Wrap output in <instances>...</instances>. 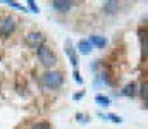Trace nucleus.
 <instances>
[{
    "mask_svg": "<svg viewBox=\"0 0 148 129\" xmlns=\"http://www.w3.org/2000/svg\"><path fill=\"white\" fill-rule=\"evenodd\" d=\"M36 57L45 67H53V66L57 64V55H55V52H53L48 45H45V43L36 48Z\"/></svg>",
    "mask_w": 148,
    "mask_h": 129,
    "instance_id": "obj_1",
    "label": "nucleus"
},
{
    "mask_svg": "<svg viewBox=\"0 0 148 129\" xmlns=\"http://www.w3.org/2000/svg\"><path fill=\"white\" fill-rule=\"evenodd\" d=\"M41 85L48 89H57L64 85V76L57 71H47L41 76Z\"/></svg>",
    "mask_w": 148,
    "mask_h": 129,
    "instance_id": "obj_2",
    "label": "nucleus"
},
{
    "mask_svg": "<svg viewBox=\"0 0 148 129\" xmlns=\"http://www.w3.org/2000/svg\"><path fill=\"white\" fill-rule=\"evenodd\" d=\"M17 28V23L12 16H5V17H0V35L2 36H9L16 31Z\"/></svg>",
    "mask_w": 148,
    "mask_h": 129,
    "instance_id": "obj_3",
    "label": "nucleus"
},
{
    "mask_svg": "<svg viewBox=\"0 0 148 129\" xmlns=\"http://www.w3.org/2000/svg\"><path fill=\"white\" fill-rule=\"evenodd\" d=\"M26 43L29 45V46H33V48H38V46H41L43 42H45V36L41 35V33H38V31H31V33H28L26 35Z\"/></svg>",
    "mask_w": 148,
    "mask_h": 129,
    "instance_id": "obj_4",
    "label": "nucleus"
},
{
    "mask_svg": "<svg viewBox=\"0 0 148 129\" xmlns=\"http://www.w3.org/2000/svg\"><path fill=\"white\" fill-rule=\"evenodd\" d=\"M74 5V2H67V0H53L52 2V7L59 12H67L71 7Z\"/></svg>",
    "mask_w": 148,
    "mask_h": 129,
    "instance_id": "obj_5",
    "label": "nucleus"
},
{
    "mask_svg": "<svg viewBox=\"0 0 148 129\" xmlns=\"http://www.w3.org/2000/svg\"><path fill=\"white\" fill-rule=\"evenodd\" d=\"M77 50H79L83 55H88V53L93 50V46H91V43L88 42V40H81V42L77 43Z\"/></svg>",
    "mask_w": 148,
    "mask_h": 129,
    "instance_id": "obj_6",
    "label": "nucleus"
},
{
    "mask_svg": "<svg viewBox=\"0 0 148 129\" xmlns=\"http://www.w3.org/2000/svg\"><path fill=\"white\" fill-rule=\"evenodd\" d=\"M136 91H138V86L134 85V83H129L127 86H124V89L121 91V95L122 96H134Z\"/></svg>",
    "mask_w": 148,
    "mask_h": 129,
    "instance_id": "obj_7",
    "label": "nucleus"
},
{
    "mask_svg": "<svg viewBox=\"0 0 148 129\" xmlns=\"http://www.w3.org/2000/svg\"><path fill=\"white\" fill-rule=\"evenodd\" d=\"M119 10V2H105L103 3V12L105 14H115Z\"/></svg>",
    "mask_w": 148,
    "mask_h": 129,
    "instance_id": "obj_8",
    "label": "nucleus"
},
{
    "mask_svg": "<svg viewBox=\"0 0 148 129\" xmlns=\"http://www.w3.org/2000/svg\"><path fill=\"white\" fill-rule=\"evenodd\" d=\"M88 42L91 43V46H103L105 43H107V40L105 38H102V36H97V35H91L90 38H88Z\"/></svg>",
    "mask_w": 148,
    "mask_h": 129,
    "instance_id": "obj_9",
    "label": "nucleus"
},
{
    "mask_svg": "<svg viewBox=\"0 0 148 129\" xmlns=\"http://www.w3.org/2000/svg\"><path fill=\"white\" fill-rule=\"evenodd\" d=\"M95 102H97L100 107H109V105H110V100H109L107 96H103V95H98V96L95 98Z\"/></svg>",
    "mask_w": 148,
    "mask_h": 129,
    "instance_id": "obj_10",
    "label": "nucleus"
},
{
    "mask_svg": "<svg viewBox=\"0 0 148 129\" xmlns=\"http://www.w3.org/2000/svg\"><path fill=\"white\" fill-rule=\"evenodd\" d=\"M31 129H52V126L48 124V122H45V121H40V122H35Z\"/></svg>",
    "mask_w": 148,
    "mask_h": 129,
    "instance_id": "obj_11",
    "label": "nucleus"
},
{
    "mask_svg": "<svg viewBox=\"0 0 148 129\" xmlns=\"http://www.w3.org/2000/svg\"><path fill=\"white\" fill-rule=\"evenodd\" d=\"M67 55H69V59H71V64H73L74 67H76V64H77V59H76V53H74V48L69 45L67 46Z\"/></svg>",
    "mask_w": 148,
    "mask_h": 129,
    "instance_id": "obj_12",
    "label": "nucleus"
},
{
    "mask_svg": "<svg viewBox=\"0 0 148 129\" xmlns=\"http://www.w3.org/2000/svg\"><path fill=\"white\" fill-rule=\"evenodd\" d=\"M140 93H141V96H143V100L148 103V83H143L141 85V89H140Z\"/></svg>",
    "mask_w": 148,
    "mask_h": 129,
    "instance_id": "obj_13",
    "label": "nucleus"
},
{
    "mask_svg": "<svg viewBox=\"0 0 148 129\" xmlns=\"http://www.w3.org/2000/svg\"><path fill=\"white\" fill-rule=\"evenodd\" d=\"M5 3H7V5H10V7H14V9H24L23 5H19V3H16V2H12V0H7Z\"/></svg>",
    "mask_w": 148,
    "mask_h": 129,
    "instance_id": "obj_14",
    "label": "nucleus"
},
{
    "mask_svg": "<svg viewBox=\"0 0 148 129\" xmlns=\"http://www.w3.org/2000/svg\"><path fill=\"white\" fill-rule=\"evenodd\" d=\"M107 117H109V119H110V121H114V122H121V121H122V119H121V117H119V115H115V114H109V115H107Z\"/></svg>",
    "mask_w": 148,
    "mask_h": 129,
    "instance_id": "obj_15",
    "label": "nucleus"
},
{
    "mask_svg": "<svg viewBox=\"0 0 148 129\" xmlns=\"http://www.w3.org/2000/svg\"><path fill=\"white\" fill-rule=\"evenodd\" d=\"M143 50H145V53H148V33H147V36L143 38Z\"/></svg>",
    "mask_w": 148,
    "mask_h": 129,
    "instance_id": "obj_16",
    "label": "nucleus"
},
{
    "mask_svg": "<svg viewBox=\"0 0 148 129\" xmlns=\"http://www.w3.org/2000/svg\"><path fill=\"white\" fill-rule=\"evenodd\" d=\"M28 5L31 7V10H33V12H38V7L35 5V2H28Z\"/></svg>",
    "mask_w": 148,
    "mask_h": 129,
    "instance_id": "obj_17",
    "label": "nucleus"
},
{
    "mask_svg": "<svg viewBox=\"0 0 148 129\" xmlns=\"http://www.w3.org/2000/svg\"><path fill=\"white\" fill-rule=\"evenodd\" d=\"M74 79H76L77 83H83V79L79 78V72H77V71H74Z\"/></svg>",
    "mask_w": 148,
    "mask_h": 129,
    "instance_id": "obj_18",
    "label": "nucleus"
}]
</instances>
